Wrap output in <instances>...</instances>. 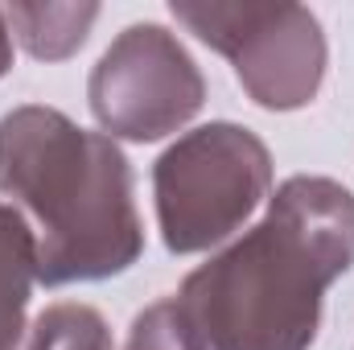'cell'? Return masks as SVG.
Masks as SVG:
<instances>
[{
  "label": "cell",
  "instance_id": "cell-7",
  "mask_svg": "<svg viewBox=\"0 0 354 350\" xmlns=\"http://www.w3.org/2000/svg\"><path fill=\"white\" fill-rule=\"evenodd\" d=\"M128 350H202V334L189 326L181 305H157L136 322Z\"/></svg>",
  "mask_w": 354,
  "mask_h": 350
},
{
  "label": "cell",
  "instance_id": "cell-8",
  "mask_svg": "<svg viewBox=\"0 0 354 350\" xmlns=\"http://www.w3.org/2000/svg\"><path fill=\"white\" fill-rule=\"evenodd\" d=\"M4 66H8V50H4V33H0V75H4Z\"/></svg>",
  "mask_w": 354,
  "mask_h": 350
},
{
  "label": "cell",
  "instance_id": "cell-6",
  "mask_svg": "<svg viewBox=\"0 0 354 350\" xmlns=\"http://www.w3.org/2000/svg\"><path fill=\"white\" fill-rule=\"evenodd\" d=\"M33 350H107V334L91 309L58 305L37 322Z\"/></svg>",
  "mask_w": 354,
  "mask_h": 350
},
{
  "label": "cell",
  "instance_id": "cell-1",
  "mask_svg": "<svg viewBox=\"0 0 354 350\" xmlns=\"http://www.w3.org/2000/svg\"><path fill=\"white\" fill-rule=\"evenodd\" d=\"M354 260V194L292 177L272 214L181 288V313L218 350H305L322 288Z\"/></svg>",
  "mask_w": 354,
  "mask_h": 350
},
{
  "label": "cell",
  "instance_id": "cell-3",
  "mask_svg": "<svg viewBox=\"0 0 354 350\" xmlns=\"http://www.w3.org/2000/svg\"><path fill=\"white\" fill-rule=\"evenodd\" d=\"M268 185V153L256 136L231 124L194 132L157 165L161 223L174 252L223 239Z\"/></svg>",
  "mask_w": 354,
  "mask_h": 350
},
{
  "label": "cell",
  "instance_id": "cell-2",
  "mask_svg": "<svg viewBox=\"0 0 354 350\" xmlns=\"http://www.w3.org/2000/svg\"><path fill=\"white\" fill-rule=\"evenodd\" d=\"M0 185L25 198L46 231L37 256L46 284L120 272L140 252L128 161L58 111L25 107L0 120Z\"/></svg>",
  "mask_w": 354,
  "mask_h": 350
},
{
  "label": "cell",
  "instance_id": "cell-4",
  "mask_svg": "<svg viewBox=\"0 0 354 350\" xmlns=\"http://www.w3.org/2000/svg\"><path fill=\"white\" fill-rule=\"evenodd\" d=\"M145 91L157 95V103L169 116V124H181L198 107V95H202V83H198L189 58L157 25L128 29V37L99 62L91 95H95L99 120L128 132Z\"/></svg>",
  "mask_w": 354,
  "mask_h": 350
},
{
  "label": "cell",
  "instance_id": "cell-5",
  "mask_svg": "<svg viewBox=\"0 0 354 350\" xmlns=\"http://www.w3.org/2000/svg\"><path fill=\"white\" fill-rule=\"evenodd\" d=\"M33 264H37V256H33V239H29L25 223L0 206V350L17 347Z\"/></svg>",
  "mask_w": 354,
  "mask_h": 350
}]
</instances>
